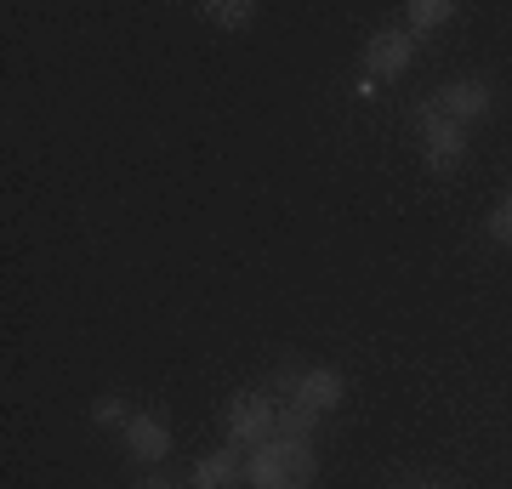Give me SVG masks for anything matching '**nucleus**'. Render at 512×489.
<instances>
[{"label": "nucleus", "mask_w": 512, "mask_h": 489, "mask_svg": "<svg viewBox=\"0 0 512 489\" xmlns=\"http://www.w3.org/2000/svg\"><path fill=\"white\" fill-rule=\"evenodd\" d=\"M291 404H308V410H319V416H325V410H336V404H342V376H336V370H325V364H319V370H302Z\"/></svg>", "instance_id": "7"}, {"label": "nucleus", "mask_w": 512, "mask_h": 489, "mask_svg": "<svg viewBox=\"0 0 512 489\" xmlns=\"http://www.w3.org/2000/svg\"><path fill=\"white\" fill-rule=\"evenodd\" d=\"M490 239H495V245H512V194L490 211Z\"/></svg>", "instance_id": "13"}, {"label": "nucleus", "mask_w": 512, "mask_h": 489, "mask_svg": "<svg viewBox=\"0 0 512 489\" xmlns=\"http://www.w3.org/2000/svg\"><path fill=\"white\" fill-rule=\"evenodd\" d=\"M421 489H427V484H421Z\"/></svg>", "instance_id": "16"}, {"label": "nucleus", "mask_w": 512, "mask_h": 489, "mask_svg": "<svg viewBox=\"0 0 512 489\" xmlns=\"http://www.w3.org/2000/svg\"><path fill=\"white\" fill-rule=\"evenodd\" d=\"M421 148H427V171L433 177H456V165L467 160V126L433 114V103L421 109Z\"/></svg>", "instance_id": "2"}, {"label": "nucleus", "mask_w": 512, "mask_h": 489, "mask_svg": "<svg viewBox=\"0 0 512 489\" xmlns=\"http://www.w3.org/2000/svg\"><path fill=\"white\" fill-rule=\"evenodd\" d=\"M245 484V461L239 450H217L194 461V489H239Z\"/></svg>", "instance_id": "6"}, {"label": "nucleus", "mask_w": 512, "mask_h": 489, "mask_svg": "<svg viewBox=\"0 0 512 489\" xmlns=\"http://www.w3.org/2000/svg\"><path fill=\"white\" fill-rule=\"evenodd\" d=\"M205 18L222 23V29H245V23L256 18V6H251V0H211V6H205Z\"/></svg>", "instance_id": "12"}, {"label": "nucleus", "mask_w": 512, "mask_h": 489, "mask_svg": "<svg viewBox=\"0 0 512 489\" xmlns=\"http://www.w3.org/2000/svg\"><path fill=\"white\" fill-rule=\"evenodd\" d=\"M143 489H177V484H165V478H154V484H143Z\"/></svg>", "instance_id": "15"}, {"label": "nucleus", "mask_w": 512, "mask_h": 489, "mask_svg": "<svg viewBox=\"0 0 512 489\" xmlns=\"http://www.w3.org/2000/svg\"><path fill=\"white\" fill-rule=\"evenodd\" d=\"M410 63H416V35H410V29H382V35H370L365 69L376 74V80H393V74H404Z\"/></svg>", "instance_id": "4"}, {"label": "nucleus", "mask_w": 512, "mask_h": 489, "mask_svg": "<svg viewBox=\"0 0 512 489\" xmlns=\"http://www.w3.org/2000/svg\"><path fill=\"white\" fill-rule=\"evenodd\" d=\"M404 18H410V35H427V29H444V23L456 18V6L450 0H416Z\"/></svg>", "instance_id": "11"}, {"label": "nucleus", "mask_w": 512, "mask_h": 489, "mask_svg": "<svg viewBox=\"0 0 512 489\" xmlns=\"http://www.w3.org/2000/svg\"><path fill=\"white\" fill-rule=\"evenodd\" d=\"M279 455H285V478H291V489H313V478H319V455H313V444H285V438H279Z\"/></svg>", "instance_id": "9"}, {"label": "nucleus", "mask_w": 512, "mask_h": 489, "mask_svg": "<svg viewBox=\"0 0 512 489\" xmlns=\"http://www.w3.org/2000/svg\"><path fill=\"white\" fill-rule=\"evenodd\" d=\"M313 433H319V410H308V404H279V438L285 444H313Z\"/></svg>", "instance_id": "10"}, {"label": "nucleus", "mask_w": 512, "mask_h": 489, "mask_svg": "<svg viewBox=\"0 0 512 489\" xmlns=\"http://www.w3.org/2000/svg\"><path fill=\"white\" fill-rule=\"evenodd\" d=\"M279 438V404L268 399V393H245V399H234V410H228V444H245V450H262V444H274Z\"/></svg>", "instance_id": "1"}, {"label": "nucleus", "mask_w": 512, "mask_h": 489, "mask_svg": "<svg viewBox=\"0 0 512 489\" xmlns=\"http://www.w3.org/2000/svg\"><path fill=\"white\" fill-rule=\"evenodd\" d=\"M92 421H97V427H126V404H120V399H97L92 404Z\"/></svg>", "instance_id": "14"}, {"label": "nucleus", "mask_w": 512, "mask_h": 489, "mask_svg": "<svg viewBox=\"0 0 512 489\" xmlns=\"http://www.w3.org/2000/svg\"><path fill=\"white\" fill-rule=\"evenodd\" d=\"M490 86L484 80H450V86L433 97V114H444V120H456V126H478L484 114H490Z\"/></svg>", "instance_id": "3"}, {"label": "nucleus", "mask_w": 512, "mask_h": 489, "mask_svg": "<svg viewBox=\"0 0 512 489\" xmlns=\"http://www.w3.org/2000/svg\"><path fill=\"white\" fill-rule=\"evenodd\" d=\"M120 433H126V450L137 455V461H160V455H171V427H165L160 416H131Z\"/></svg>", "instance_id": "5"}, {"label": "nucleus", "mask_w": 512, "mask_h": 489, "mask_svg": "<svg viewBox=\"0 0 512 489\" xmlns=\"http://www.w3.org/2000/svg\"><path fill=\"white\" fill-rule=\"evenodd\" d=\"M245 489H291V478H285V455H279V438L245 455Z\"/></svg>", "instance_id": "8"}]
</instances>
